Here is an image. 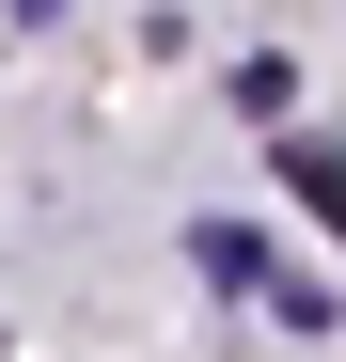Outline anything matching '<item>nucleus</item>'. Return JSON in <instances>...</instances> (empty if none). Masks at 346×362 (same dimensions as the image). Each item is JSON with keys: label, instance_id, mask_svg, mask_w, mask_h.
<instances>
[{"label": "nucleus", "instance_id": "nucleus-1", "mask_svg": "<svg viewBox=\"0 0 346 362\" xmlns=\"http://www.w3.org/2000/svg\"><path fill=\"white\" fill-rule=\"evenodd\" d=\"M283 189H299V205L346 236V158H330V142H299V127H283Z\"/></svg>", "mask_w": 346, "mask_h": 362}, {"label": "nucleus", "instance_id": "nucleus-2", "mask_svg": "<svg viewBox=\"0 0 346 362\" xmlns=\"http://www.w3.org/2000/svg\"><path fill=\"white\" fill-rule=\"evenodd\" d=\"M189 268H205V284H237V299L268 284V252H252V236H237V221H205V236H189Z\"/></svg>", "mask_w": 346, "mask_h": 362}]
</instances>
